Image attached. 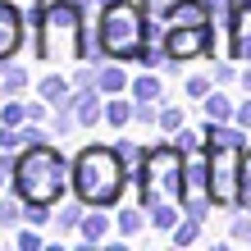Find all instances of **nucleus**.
<instances>
[{"mask_svg":"<svg viewBox=\"0 0 251 251\" xmlns=\"http://www.w3.org/2000/svg\"><path fill=\"white\" fill-rule=\"evenodd\" d=\"M242 210H251V146H242Z\"/></svg>","mask_w":251,"mask_h":251,"instance_id":"obj_28","label":"nucleus"},{"mask_svg":"<svg viewBox=\"0 0 251 251\" xmlns=\"http://www.w3.org/2000/svg\"><path fill=\"white\" fill-rule=\"evenodd\" d=\"M142 224H146V205H124V210H119V233H124V238L142 233Z\"/></svg>","mask_w":251,"mask_h":251,"instance_id":"obj_21","label":"nucleus"},{"mask_svg":"<svg viewBox=\"0 0 251 251\" xmlns=\"http://www.w3.org/2000/svg\"><path fill=\"white\" fill-rule=\"evenodd\" d=\"M69 110L78 114V128H96L105 119V92H100V87H73Z\"/></svg>","mask_w":251,"mask_h":251,"instance_id":"obj_8","label":"nucleus"},{"mask_svg":"<svg viewBox=\"0 0 251 251\" xmlns=\"http://www.w3.org/2000/svg\"><path fill=\"white\" fill-rule=\"evenodd\" d=\"M238 82H242V92H247V96H251V64H247V69H242V73H238Z\"/></svg>","mask_w":251,"mask_h":251,"instance_id":"obj_34","label":"nucleus"},{"mask_svg":"<svg viewBox=\"0 0 251 251\" xmlns=\"http://www.w3.org/2000/svg\"><path fill=\"white\" fill-rule=\"evenodd\" d=\"M228 238H233V242H251V210L233 215V224H228Z\"/></svg>","mask_w":251,"mask_h":251,"instance_id":"obj_27","label":"nucleus"},{"mask_svg":"<svg viewBox=\"0 0 251 251\" xmlns=\"http://www.w3.org/2000/svg\"><path fill=\"white\" fill-rule=\"evenodd\" d=\"M201 238V219H178V224H174V242H178V247H192V242H197Z\"/></svg>","mask_w":251,"mask_h":251,"instance_id":"obj_25","label":"nucleus"},{"mask_svg":"<svg viewBox=\"0 0 251 251\" xmlns=\"http://www.w3.org/2000/svg\"><path fill=\"white\" fill-rule=\"evenodd\" d=\"M27 5H32V9H46V5H55V0H27Z\"/></svg>","mask_w":251,"mask_h":251,"instance_id":"obj_35","label":"nucleus"},{"mask_svg":"<svg viewBox=\"0 0 251 251\" xmlns=\"http://www.w3.org/2000/svg\"><path fill=\"white\" fill-rule=\"evenodd\" d=\"M105 124L110 128H128L132 124V96H105Z\"/></svg>","mask_w":251,"mask_h":251,"instance_id":"obj_17","label":"nucleus"},{"mask_svg":"<svg viewBox=\"0 0 251 251\" xmlns=\"http://www.w3.org/2000/svg\"><path fill=\"white\" fill-rule=\"evenodd\" d=\"M155 124H160V132H169V137H174V132L187 124V110L183 105H160V119Z\"/></svg>","mask_w":251,"mask_h":251,"instance_id":"obj_23","label":"nucleus"},{"mask_svg":"<svg viewBox=\"0 0 251 251\" xmlns=\"http://www.w3.org/2000/svg\"><path fill=\"white\" fill-rule=\"evenodd\" d=\"M92 37L105 60H137V50L146 46V5L142 0H100Z\"/></svg>","mask_w":251,"mask_h":251,"instance_id":"obj_4","label":"nucleus"},{"mask_svg":"<svg viewBox=\"0 0 251 251\" xmlns=\"http://www.w3.org/2000/svg\"><path fill=\"white\" fill-rule=\"evenodd\" d=\"M27 92V69H5L0 78V96H23Z\"/></svg>","mask_w":251,"mask_h":251,"instance_id":"obj_24","label":"nucleus"},{"mask_svg":"<svg viewBox=\"0 0 251 251\" xmlns=\"http://www.w3.org/2000/svg\"><path fill=\"white\" fill-rule=\"evenodd\" d=\"M0 124H5V128H23L27 124V105H23L19 96H5V105H0Z\"/></svg>","mask_w":251,"mask_h":251,"instance_id":"obj_20","label":"nucleus"},{"mask_svg":"<svg viewBox=\"0 0 251 251\" xmlns=\"http://www.w3.org/2000/svg\"><path fill=\"white\" fill-rule=\"evenodd\" d=\"M37 92H41V100H50V105L60 110V105H69V96H73V82H69V78H60V73H46Z\"/></svg>","mask_w":251,"mask_h":251,"instance_id":"obj_14","label":"nucleus"},{"mask_svg":"<svg viewBox=\"0 0 251 251\" xmlns=\"http://www.w3.org/2000/svg\"><path fill=\"white\" fill-rule=\"evenodd\" d=\"M73 183V174L64 165V155L55 151L50 142H37V146H23L19 155H14V192H19L23 201H60L64 187Z\"/></svg>","mask_w":251,"mask_h":251,"instance_id":"obj_3","label":"nucleus"},{"mask_svg":"<svg viewBox=\"0 0 251 251\" xmlns=\"http://www.w3.org/2000/svg\"><path fill=\"white\" fill-rule=\"evenodd\" d=\"M174 142H178V146H183V151H197V146H205V137H197V132H192L187 124H183L178 132H174Z\"/></svg>","mask_w":251,"mask_h":251,"instance_id":"obj_31","label":"nucleus"},{"mask_svg":"<svg viewBox=\"0 0 251 251\" xmlns=\"http://www.w3.org/2000/svg\"><path fill=\"white\" fill-rule=\"evenodd\" d=\"M165 50H169L174 64H187V60L210 55V50H215V23H169Z\"/></svg>","mask_w":251,"mask_h":251,"instance_id":"obj_7","label":"nucleus"},{"mask_svg":"<svg viewBox=\"0 0 251 251\" xmlns=\"http://www.w3.org/2000/svg\"><path fill=\"white\" fill-rule=\"evenodd\" d=\"M183 174H187V151L178 142H155V146H146L137 187L151 183V187L165 192V197H178V192H183Z\"/></svg>","mask_w":251,"mask_h":251,"instance_id":"obj_5","label":"nucleus"},{"mask_svg":"<svg viewBox=\"0 0 251 251\" xmlns=\"http://www.w3.org/2000/svg\"><path fill=\"white\" fill-rule=\"evenodd\" d=\"M165 23H215V9L210 0H169Z\"/></svg>","mask_w":251,"mask_h":251,"instance_id":"obj_10","label":"nucleus"},{"mask_svg":"<svg viewBox=\"0 0 251 251\" xmlns=\"http://www.w3.org/2000/svg\"><path fill=\"white\" fill-rule=\"evenodd\" d=\"M82 205H87L82 197H73L64 210H55V233H73V228H78V224H82V215H87Z\"/></svg>","mask_w":251,"mask_h":251,"instance_id":"obj_18","label":"nucleus"},{"mask_svg":"<svg viewBox=\"0 0 251 251\" xmlns=\"http://www.w3.org/2000/svg\"><path fill=\"white\" fill-rule=\"evenodd\" d=\"M73 197H82L87 205H119L124 197V187H128V165H124V155L114 151V146H82L78 155H73Z\"/></svg>","mask_w":251,"mask_h":251,"instance_id":"obj_2","label":"nucleus"},{"mask_svg":"<svg viewBox=\"0 0 251 251\" xmlns=\"http://www.w3.org/2000/svg\"><path fill=\"white\" fill-rule=\"evenodd\" d=\"M0 78H5V69H0Z\"/></svg>","mask_w":251,"mask_h":251,"instance_id":"obj_36","label":"nucleus"},{"mask_svg":"<svg viewBox=\"0 0 251 251\" xmlns=\"http://www.w3.org/2000/svg\"><path fill=\"white\" fill-rule=\"evenodd\" d=\"M32 23H37V55L46 64H78L87 60V9L73 5V0H55L46 9H32Z\"/></svg>","mask_w":251,"mask_h":251,"instance_id":"obj_1","label":"nucleus"},{"mask_svg":"<svg viewBox=\"0 0 251 251\" xmlns=\"http://www.w3.org/2000/svg\"><path fill=\"white\" fill-rule=\"evenodd\" d=\"M19 224H27V201L9 187L0 192V228H19Z\"/></svg>","mask_w":251,"mask_h":251,"instance_id":"obj_13","label":"nucleus"},{"mask_svg":"<svg viewBox=\"0 0 251 251\" xmlns=\"http://www.w3.org/2000/svg\"><path fill=\"white\" fill-rule=\"evenodd\" d=\"M100 210H105V205H87V215H82V224H78L82 247H96V242L110 238V215H100Z\"/></svg>","mask_w":251,"mask_h":251,"instance_id":"obj_11","label":"nucleus"},{"mask_svg":"<svg viewBox=\"0 0 251 251\" xmlns=\"http://www.w3.org/2000/svg\"><path fill=\"white\" fill-rule=\"evenodd\" d=\"M23 46V14L9 5V0H0V64L14 60Z\"/></svg>","mask_w":251,"mask_h":251,"instance_id":"obj_9","label":"nucleus"},{"mask_svg":"<svg viewBox=\"0 0 251 251\" xmlns=\"http://www.w3.org/2000/svg\"><path fill=\"white\" fill-rule=\"evenodd\" d=\"M14 242H19L23 251H37V247H41V228H37V224H27V228L14 233Z\"/></svg>","mask_w":251,"mask_h":251,"instance_id":"obj_29","label":"nucleus"},{"mask_svg":"<svg viewBox=\"0 0 251 251\" xmlns=\"http://www.w3.org/2000/svg\"><path fill=\"white\" fill-rule=\"evenodd\" d=\"M233 5H238V0H210V9H215V14H224V19L233 14Z\"/></svg>","mask_w":251,"mask_h":251,"instance_id":"obj_33","label":"nucleus"},{"mask_svg":"<svg viewBox=\"0 0 251 251\" xmlns=\"http://www.w3.org/2000/svg\"><path fill=\"white\" fill-rule=\"evenodd\" d=\"M114 151H119L124 155V165H128V174H132V178H137V174H142V160H146V146H137V142H114Z\"/></svg>","mask_w":251,"mask_h":251,"instance_id":"obj_19","label":"nucleus"},{"mask_svg":"<svg viewBox=\"0 0 251 251\" xmlns=\"http://www.w3.org/2000/svg\"><path fill=\"white\" fill-rule=\"evenodd\" d=\"M137 60H142L146 69H165V64H174L169 50H165V41H146V46L137 50Z\"/></svg>","mask_w":251,"mask_h":251,"instance_id":"obj_22","label":"nucleus"},{"mask_svg":"<svg viewBox=\"0 0 251 251\" xmlns=\"http://www.w3.org/2000/svg\"><path fill=\"white\" fill-rule=\"evenodd\" d=\"M128 96H132V100H151V105H160V100H165V82H160L155 73H142V78H132Z\"/></svg>","mask_w":251,"mask_h":251,"instance_id":"obj_16","label":"nucleus"},{"mask_svg":"<svg viewBox=\"0 0 251 251\" xmlns=\"http://www.w3.org/2000/svg\"><path fill=\"white\" fill-rule=\"evenodd\" d=\"M238 73H242V69H233V60H228V64H224V60H219V64L210 69V78H215V87H228L233 78H238Z\"/></svg>","mask_w":251,"mask_h":251,"instance_id":"obj_30","label":"nucleus"},{"mask_svg":"<svg viewBox=\"0 0 251 251\" xmlns=\"http://www.w3.org/2000/svg\"><path fill=\"white\" fill-rule=\"evenodd\" d=\"M210 92H215V78H205V73H192V78H187V96L192 100H205Z\"/></svg>","mask_w":251,"mask_h":251,"instance_id":"obj_26","label":"nucleus"},{"mask_svg":"<svg viewBox=\"0 0 251 251\" xmlns=\"http://www.w3.org/2000/svg\"><path fill=\"white\" fill-rule=\"evenodd\" d=\"M201 110H205V119H215V124H233V119H238V105H233L224 92H210L201 100Z\"/></svg>","mask_w":251,"mask_h":251,"instance_id":"obj_15","label":"nucleus"},{"mask_svg":"<svg viewBox=\"0 0 251 251\" xmlns=\"http://www.w3.org/2000/svg\"><path fill=\"white\" fill-rule=\"evenodd\" d=\"M210 151V197L219 210H242V146H205Z\"/></svg>","mask_w":251,"mask_h":251,"instance_id":"obj_6","label":"nucleus"},{"mask_svg":"<svg viewBox=\"0 0 251 251\" xmlns=\"http://www.w3.org/2000/svg\"><path fill=\"white\" fill-rule=\"evenodd\" d=\"M119 64H124V60H105V64H100V73H96V87H100L105 96H124L128 87H132L128 69H119Z\"/></svg>","mask_w":251,"mask_h":251,"instance_id":"obj_12","label":"nucleus"},{"mask_svg":"<svg viewBox=\"0 0 251 251\" xmlns=\"http://www.w3.org/2000/svg\"><path fill=\"white\" fill-rule=\"evenodd\" d=\"M233 124H242L247 132H251V96L242 100V105H238V119H233Z\"/></svg>","mask_w":251,"mask_h":251,"instance_id":"obj_32","label":"nucleus"}]
</instances>
